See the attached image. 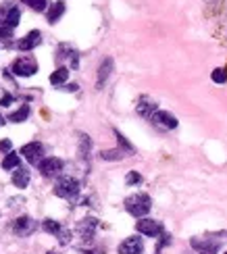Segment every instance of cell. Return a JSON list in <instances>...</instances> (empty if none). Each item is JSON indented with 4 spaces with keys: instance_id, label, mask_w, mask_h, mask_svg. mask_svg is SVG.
Listing matches in <instances>:
<instances>
[{
    "instance_id": "obj_1",
    "label": "cell",
    "mask_w": 227,
    "mask_h": 254,
    "mask_svg": "<svg viewBox=\"0 0 227 254\" xmlns=\"http://www.w3.org/2000/svg\"><path fill=\"white\" fill-rule=\"evenodd\" d=\"M150 208H152V200L148 194H132L129 198H125V210L136 219H144Z\"/></svg>"
},
{
    "instance_id": "obj_2",
    "label": "cell",
    "mask_w": 227,
    "mask_h": 254,
    "mask_svg": "<svg viewBox=\"0 0 227 254\" xmlns=\"http://www.w3.org/2000/svg\"><path fill=\"white\" fill-rule=\"evenodd\" d=\"M81 192V186L75 177H61L55 186V196L63 200H75Z\"/></svg>"
},
{
    "instance_id": "obj_3",
    "label": "cell",
    "mask_w": 227,
    "mask_h": 254,
    "mask_svg": "<svg viewBox=\"0 0 227 254\" xmlns=\"http://www.w3.org/2000/svg\"><path fill=\"white\" fill-rule=\"evenodd\" d=\"M190 246L198 254H219L221 250V236H204V238H192Z\"/></svg>"
},
{
    "instance_id": "obj_4",
    "label": "cell",
    "mask_w": 227,
    "mask_h": 254,
    "mask_svg": "<svg viewBox=\"0 0 227 254\" xmlns=\"http://www.w3.org/2000/svg\"><path fill=\"white\" fill-rule=\"evenodd\" d=\"M10 71H13V75H17V77H31L34 73H38V63L34 57H19L13 61Z\"/></svg>"
},
{
    "instance_id": "obj_5",
    "label": "cell",
    "mask_w": 227,
    "mask_h": 254,
    "mask_svg": "<svg viewBox=\"0 0 227 254\" xmlns=\"http://www.w3.org/2000/svg\"><path fill=\"white\" fill-rule=\"evenodd\" d=\"M136 229H138V234L140 236H146V238H158L160 234H163V223L156 219H140L138 223H136Z\"/></svg>"
},
{
    "instance_id": "obj_6",
    "label": "cell",
    "mask_w": 227,
    "mask_h": 254,
    "mask_svg": "<svg viewBox=\"0 0 227 254\" xmlns=\"http://www.w3.org/2000/svg\"><path fill=\"white\" fill-rule=\"evenodd\" d=\"M36 229H38L36 219H31V217H27V215L17 217V219L13 221V231H15L19 238H27V236H31Z\"/></svg>"
},
{
    "instance_id": "obj_7",
    "label": "cell",
    "mask_w": 227,
    "mask_h": 254,
    "mask_svg": "<svg viewBox=\"0 0 227 254\" xmlns=\"http://www.w3.org/2000/svg\"><path fill=\"white\" fill-rule=\"evenodd\" d=\"M21 154H23L27 158L29 165H40L42 161H44V146H42L40 142H29L25 144L23 148H21Z\"/></svg>"
},
{
    "instance_id": "obj_8",
    "label": "cell",
    "mask_w": 227,
    "mask_h": 254,
    "mask_svg": "<svg viewBox=\"0 0 227 254\" xmlns=\"http://www.w3.org/2000/svg\"><path fill=\"white\" fill-rule=\"evenodd\" d=\"M96 229H98V219L96 217H83L77 221V225H75V231L79 234L81 240H92Z\"/></svg>"
},
{
    "instance_id": "obj_9",
    "label": "cell",
    "mask_w": 227,
    "mask_h": 254,
    "mask_svg": "<svg viewBox=\"0 0 227 254\" xmlns=\"http://www.w3.org/2000/svg\"><path fill=\"white\" fill-rule=\"evenodd\" d=\"M38 171L44 177H57L63 171V161H61V158H57V156H46L44 161L38 165Z\"/></svg>"
},
{
    "instance_id": "obj_10",
    "label": "cell",
    "mask_w": 227,
    "mask_h": 254,
    "mask_svg": "<svg viewBox=\"0 0 227 254\" xmlns=\"http://www.w3.org/2000/svg\"><path fill=\"white\" fill-rule=\"evenodd\" d=\"M150 121H152V125H156L158 129H175V127L179 125L177 117L175 115H171L169 111H156Z\"/></svg>"
},
{
    "instance_id": "obj_11",
    "label": "cell",
    "mask_w": 227,
    "mask_h": 254,
    "mask_svg": "<svg viewBox=\"0 0 227 254\" xmlns=\"http://www.w3.org/2000/svg\"><path fill=\"white\" fill-rule=\"evenodd\" d=\"M119 254H142L144 252V240L138 236H129L119 244Z\"/></svg>"
},
{
    "instance_id": "obj_12",
    "label": "cell",
    "mask_w": 227,
    "mask_h": 254,
    "mask_svg": "<svg viewBox=\"0 0 227 254\" xmlns=\"http://www.w3.org/2000/svg\"><path fill=\"white\" fill-rule=\"evenodd\" d=\"M40 42H42V31H40V29H34V31H29L27 36L19 38L17 48H19L21 52H29V50H34V48L40 44Z\"/></svg>"
},
{
    "instance_id": "obj_13",
    "label": "cell",
    "mask_w": 227,
    "mask_h": 254,
    "mask_svg": "<svg viewBox=\"0 0 227 254\" xmlns=\"http://www.w3.org/2000/svg\"><path fill=\"white\" fill-rule=\"evenodd\" d=\"M136 111L140 117H144V119H152V115L158 111L156 109V102L152 98H148V96H140L138 104H136Z\"/></svg>"
},
{
    "instance_id": "obj_14",
    "label": "cell",
    "mask_w": 227,
    "mask_h": 254,
    "mask_svg": "<svg viewBox=\"0 0 227 254\" xmlns=\"http://www.w3.org/2000/svg\"><path fill=\"white\" fill-rule=\"evenodd\" d=\"M13 186L15 188H19V190H25L27 186H29V171L25 167H17L15 171H13Z\"/></svg>"
},
{
    "instance_id": "obj_15",
    "label": "cell",
    "mask_w": 227,
    "mask_h": 254,
    "mask_svg": "<svg viewBox=\"0 0 227 254\" xmlns=\"http://www.w3.org/2000/svg\"><path fill=\"white\" fill-rule=\"evenodd\" d=\"M113 67H115V63H113L111 57H109V59H104V61L100 63V67H98V88H102V86H104V81L111 77Z\"/></svg>"
},
{
    "instance_id": "obj_16",
    "label": "cell",
    "mask_w": 227,
    "mask_h": 254,
    "mask_svg": "<svg viewBox=\"0 0 227 254\" xmlns=\"http://www.w3.org/2000/svg\"><path fill=\"white\" fill-rule=\"evenodd\" d=\"M65 15V2L63 0H59V2H52L46 10V19H48V23H57V21Z\"/></svg>"
},
{
    "instance_id": "obj_17",
    "label": "cell",
    "mask_w": 227,
    "mask_h": 254,
    "mask_svg": "<svg viewBox=\"0 0 227 254\" xmlns=\"http://www.w3.org/2000/svg\"><path fill=\"white\" fill-rule=\"evenodd\" d=\"M69 67H59L57 71L50 73V83L52 86H65V81L69 79Z\"/></svg>"
},
{
    "instance_id": "obj_18",
    "label": "cell",
    "mask_w": 227,
    "mask_h": 254,
    "mask_svg": "<svg viewBox=\"0 0 227 254\" xmlns=\"http://www.w3.org/2000/svg\"><path fill=\"white\" fill-rule=\"evenodd\" d=\"M129 156L127 150H123V148H113V150H102L100 152V158L102 161H121V158Z\"/></svg>"
},
{
    "instance_id": "obj_19",
    "label": "cell",
    "mask_w": 227,
    "mask_h": 254,
    "mask_svg": "<svg viewBox=\"0 0 227 254\" xmlns=\"http://www.w3.org/2000/svg\"><path fill=\"white\" fill-rule=\"evenodd\" d=\"M19 21H21V10H19L15 4H10L8 13H6V19H4V25L10 27V29H15V27L19 25Z\"/></svg>"
},
{
    "instance_id": "obj_20",
    "label": "cell",
    "mask_w": 227,
    "mask_h": 254,
    "mask_svg": "<svg viewBox=\"0 0 227 254\" xmlns=\"http://www.w3.org/2000/svg\"><path fill=\"white\" fill-rule=\"evenodd\" d=\"M29 115H31L29 107H27V104H23V107H21L19 111L10 113L8 117H6V121H10V123H23V121H27V119H29Z\"/></svg>"
},
{
    "instance_id": "obj_21",
    "label": "cell",
    "mask_w": 227,
    "mask_h": 254,
    "mask_svg": "<svg viewBox=\"0 0 227 254\" xmlns=\"http://www.w3.org/2000/svg\"><path fill=\"white\" fill-rule=\"evenodd\" d=\"M17 167H21V158H19V154L8 152V154L2 158V169H4V171H15Z\"/></svg>"
},
{
    "instance_id": "obj_22",
    "label": "cell",
    "mask_w": 227,
    "mask_h": 254,
    "mask_svg": "<svg viewBox=\"0 0 227 254\" xmlns=\"http://www.w3.org/2000/svg\"><path fill=\"white\" fill-rule=\"evenodd\" d=\"M42 229H44L46 234L59 236L63 227H61V223H59V221H55V219H44V221H42Z\"/></svg>"
},
{
    "instance_id": "obj_23",
    "label": "cell",
    "mask_w": 227,
    "mask_h": 254,
    "mask_svg": "<svg viewBox=\"0 0 227 254\" xmlns=\"http://www.w3.org/2000/svg\"><path fill=\"white\" fill-rule=\"evenodd\" d=\"M90 150H92V140H90V135L81 133V135H79V156H81V158H88Z\"/></svg>"
},
{
    "instance_id": "obj_24",
    "label": "cell",
    "mask_w": 227,
    "mask_h": 254,
    "mask_svg": "<svg viewBox=\"0 0 227 254\" xmlns=\"http://www.w3.org/2000/svg\"><path fill=\"white\" fill-rule=\"evenodd\" d=\"M23 4H27L29 8H34L36 13H44L48 10V0H21Z\"/></svg>"
},
{
    "instance_id": "obj_25",
    "label": "cell",
    "mask_w": 227,
    "mask_h": 254,
    "mask_svg": "<svg viewBox=\"0 0 227 254\" xmlns=\"http://www.w3.org/2000/svg\"><path fill=\"white\" fill-rule=\"evenodd\" d=\"M211 79H213L215 83H225V81H227V69H215V71L211 73Z\"/></svg>"
},
{
    "instance_id": "obj_26",
    "label": "cell",
    "mask_w": 227,
    "mask_h": 254,
    "mask_svg": "<svg viewBox=\"0 0 227 254\" xmlns=\"http://www.w3.org/2000/svg\"><path fill=\"white\" fill-rule=\"evenodd\" d=\"M115 135H117V142H119V146H121V148H123V150H127L129 154H132V152H134V146H132V144H129V142H127V137H125L123 133H119L117 129H115Z\"/></svg>"
},
{
    "instance_id": "obj_27",
    "label": "cell",
    "mask_w": 227,
    "mask_h": 254,
    "mask_svg": "<svg viewBox=\"0 0 227 254\" xmlns=\"http://www.w3.org/2000/svg\"><path fill=\"white\" fill-rule=\"evenodd\" d=\"M57 238H59V244H61V246H67V244H71L73 234H71L69 229H61V234H59Z\"/></svg>"
},
{
    "instance_id": "obj_28",
    "label": "cell",
    "mask_w": 227,
    "mask_h": 254,
    "mask_svg": "<svg viewBox=\"0 0 227 254\" xmlns=\"http://www.w3.org/2000/svg\"><path fill=\"white\" fill-rule=\"evenodd\" d=\"M140 182H142V175L136 173V171H129L127 177H125V184L127 186H134V184H140Z\"/></svg>"
},
{
    "instance_id": "obj_29",
    "label": "cell",
    "mask_w": 227,
    "mask_h": 254,
    "mask_svg": "<svg viewBox=\"0 0 227 254\" xmlns=\"http://www.w3.org/2000/svg\"><path fill=\"white\" fill-rule=\"evenodd\" d=\"M13 102H15V96H13V94H8V92H2V94H0V104H2V107H10Z\"/></svg>"
},
{
    "instance_id": "obj_30",
    "label": "cell",
    "mask_w": 227,
    "mask_h": 254,
    "mask_svg": "<svg viewBox=\"0 0 227 254\" xmlns=\"http://www.w3.org/2000/svg\"><path fill=\"white\" fill-rule=\"evenodd\" d=\"M10 38H13V29H10V27H6L4 23H0V40H10Z\"/></svg>"
},
{
    "instance_id": "obj_31",
    "label": "cell",
    "mask_w": 227,
    "mask_h": 254,
    "mask_svg": "<svg viewBox=\"0 0 227 254\" xmlns=\"http://www.w3.org/2000/svg\"><path fill=\"white\" fill-rule=\"evenodd\" d=\"M171 244V236L169 234H160V240H158V244H156V252H160L165 246Z\"/></svg>"
},
{
    "instance_id": "obj_32",
    "label": "cell",
    "mask_w": 227,
    "mask_h": 254,
    "mask_svg": "<svg viewBox=\"0 0 227 254\" xmlns=\"http://www.w3.org/2000/svg\"><path fill=\"white\" fill-rule=\"evenodd\" d=\"M0 152H13V144H10V140H0Z\"/></svg>"
},
{
    "instance_id": "obj_33",
    "label": "cell",
    "mask_w": 227,
    "mask_h": 254,
    "mask_svg": "<svg viewBox=\"0 0 227 254\" xmlns=\"http://www.w3.org/2000/svg\"><path fill=\"white\" fill-rule=\"evenodd\" d=\"M77 83H65V86L61 88V90H65V92H77Z\"/></svg>"
},
{
    "instance_id": "obj_34",
    "label": "cell",
    "mask_w": 227,
    "mask_h": 254,
    "mask_svg": "<svg viewBox=\"0 0 227 254\" xmlns=\"http://www.w3.org/2000/svg\"><path fill=\"white\" fill-rule=\"evenodd\" d=\"M2 123H4V119H2V115H0V127H2Z\"/></svg>"
},
{
    "instance_id": "obj_35",
    "label": "cell",
    "mask_w": 227,
    "mask_h": 254,
    "mask_svg": "<svg viewBox=\"0 0 227 254\" xmlns=\"http://www.w3.org/2000/svg\"><path fill=\"white\" fill-rule=\"evenodd\" d=\"M46 254H61V252H55V250H50V252H46Z\"/></svg>"
},
{
    "instance_id": "obj_36",
    "label": "cell",
    "mask_w": 227,
    "mask_h": 254,
    "mask_svg": "<svg viewBox=\"0 0 227 254\" xmlns=\"http://www.w3.org/2000/svg\"><path fill=\"white\" fill-rule=\"evenodd\" d=\"M85 254H96V252H85Z\"/></svg>"
},
{
    "instance_id": "obj_37",
    "label": "cell",
    "mask_w": 227,
    "mask_h": 254,
    "mask_svg": "<svg viewBox=\"0 0 227 254\" xmlns=\"http://www.w3.org/2000/svg\"><path fill=\"white\" fill-rule=\"evenodd\" d=\"M225 254H227V252H225Z\"/></svg>"
},
{
    "instance_id": "obj_38",
    "label": "cell",
    "mask_w": 227,
    "mask_h": 254,
    "mask_svg": "<svg viewBox=\"0 0 227 254\" xmlns=\"http://www.w3.org/2000/svg\"><path fill=\"white\" fill-rule=\"evenodd\" d=\"M225 236H227V234H225Z\"/></svg>"
},
{
    "instance_id": "obj_39",
    "label": "cell",
    "mask_w": 227,
    "mask_h": 254,
    "mask_svg": "<svg viewBox=\"0 0 227 254\" xmlns=\"http://www.w3.org/2000/svg\"><path fill=\"white\" fill-rule=\"evenodd\" d=\"M156 254H158V252H156Z\"/></svg>"
}]
</instances>
